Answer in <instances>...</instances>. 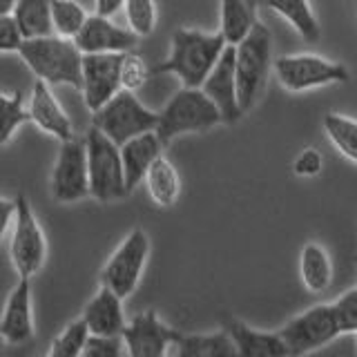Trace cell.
Instances as JSON below:
<instances>
[{"mask_svg": "<svg viewBox=\"0 0 357 357\" xmlns=\"http://www.w3.org/2000/svg\"><path fill=\"white\" fill-rule=\"evenodd\" d=\"M174 357H239L228 331L183 335Z\"/></svg>", "mask_w": 357, "mask_h": 357, "instance_id": "23", "label": "cell"}, {"mask_svg": "<svg viewBox=\"0 0 357 357\" xmlns=\"http://www.w3.org/2000/svg\"><path fill=\"white\" fill-rule=\"evenodd\" d=\"M324 132H326L328 141L335 145V150L344 154L346 159L357 163V121L351 116L337 114V112H328L324 116Z\"/></svg>", "mask_w": 357, "mask_h": 357, "instance_id": "27", "label": "cell"}, {"mask_svg": "<svg viewBox=\"0 0 357 357\" xmlns=\"http://www.w3.org/2000/svg\"><path fill=\"white\" fill-rule=\"evenodd\" d=\"M284 340L290 357H301L312 353L321 346L331 344L335 337H340L337 319L331 304H317L308 310L299 312L290 319L282 331H277Z\"/></svg>", "mask_w": 357, "mask_h": 357, "instance_id": "9", "label": "cell"}, {"mask_svg": "<svg viewBox=\"0 0 357 357\" xmlns=\"http://www.w3.org/2000/svg\"><path fill=\"white\" fill-rule=\"evenodd\" d=\"M268 9L284 18L306 43H317L321 38V25L312 5L306 0H277V3H268Z\"/></svg>", "mask_w": 357, "mask_h": 357, "instance_id": "25", "label": "cell"}, {"mask_svg": "<svg viewBox=\"0 0 357 357\" xmlns=\"http://www.w3.org/2000/svg\"><path fill=\"white\" fill-rule=\"evenodd\" d=\"M0 143H9L11 137L29 121V109L22 105L20 92L0 94Z\"/></svg>", "mask_w": 357, "mask_h": 357, "instance_id": "29", "label": "cell"}, {"mask_svg": "<svg viewBox=\"0 0 357 357\" xmlns=\"http://www.w3.org/2000/svg\"><path fill=\"white\" fill-rule=\"evenodd\" d=\"M126 344L116 337H89L81 357H126Z\"/></svg>", "mask_w": 357, "mask_h": 357, "instance_id": "34", "label": "cell"}, {"mask_svg": "<svg viewBox=\"0 0 357 357\" xmlns=\"http://www.w3.org/2000/svg\"><path fill=\"white\" fill-rule=\"evenodd\" d=\"M226 40L217 33H206L199 29L178 27L172 33L170 54L159 65L152 67V76L174 74L185 89H201L206 78L217 67L219 59L226 52Z\"/></svg>", "mask_w": 357, "mask_h": 357, "instance_id": "1", "label": "cell"}, {"mask_svg": "<svg viewBox=\"0 0 357 357\" xmlns=\"http://www.w3.org/2000/svg\"><path fill=\"white\" fill-rule=\"evenodd\" d=\"M11 16L16 18L25 40H40V38L56 36L52 3H43V0H20V3H16V9Z\"/></svg>", "mask_w": 357, "mask_h": 357, "instance_id": "24", "label": "cell"}, {"mask_svg": "<svg viewBox=\"0 0 357 357\" xmlns=\"http://www.w3.org/2000/svg\"><path fill=\"white\" fill-rule=\"evenodd\" d=\"M152 67L145 65V61L141 59L139 54H126L123 56V67H121V87L123 92H139V89L148 83V78L152 76Z\"/></svg>", "mask_w": 357, "mask_h": 357, "instance_id": "32", "label": "cell"}, {"mask_svg": "<svg viewBox=\"0 0 357 357\" xmlns=\"http://www.w3.org/2000/svg\"><path fill=\"white\" fill-rule=\"evenodd\" d=\"M159 114L161 123L156 137L165 148L181 134H201L223 123L219 107L204 94V89H178Z\"/></svg>", "mask_w": 357, "mask_h": 357, "instance_id": "3", "label": "cell"}, {"mask_svg": "<svg viewBox=\"0 0 357 357\" xmlns=\"http://www.w3.org/2000/svg\"><path fill=\"white\" fill-rule=\"evenodd\" d=\"M324 170V156L317 148L301 150L293 161V172L299 178H312Z\"/></svg>", "mask_w": 357, "mask_h": 357, "instance_id": "35", "label": "cell"}, {"mask_svg": "<svg viewBox=\"0 0 357 357\" xmlns=\"http://www.w3.org/2000/svg\"><path fill=\"white\" fill-rule=\"evenodd\" d=\"M52 197L59 204H76L89 195V163L85 139L61 143L52 170Z\"/></svg>", "mask_w": 357, "mask_h": 357, "instance_id": "11", "label": "cell"}, {"mask_svg": "<svg viewBox=\"0 0 357 357\" xmlns=\"http://www.w3.org/2000/svg\"><path fill=\"white\" fill-rule=\"evenodd\" d=\"M83 324L87 326L92 337H116L121 340L126 333V310H123V299L107 286H100L96 295L89 299L83 310Z\"/></svg>", "mask_w": 357, "mask_h": 357, "instance_id": "16", "label": "cell"}, {"mask_svg": "<svg viewBox=\"0 0 357 357\" xmlns=\"http://www.w3.org/2000/svg\"><path fill=\"white\" fill-rule=\"evenodd\" d=\"M123 11H126V3L121 0H98L94 5V16L105 20H114L116 14H123Z\"/></svg>", "mask_w": 357, "mask_h": 357, "instance_id": "37", "label": "cell"}, {"mask_svg": "<svg viewBox=\"0 0 357 357\" xmlns=\"http://www.w3.org/2000/svg\"><path fill=\"white\" fill-rule=\"evenodd\" d=\"M150 257V237L143 228H134L112 252L100 273V286L112 288L126 299L137 290Z\"/></svg>", "mask_w": 357, "mask_h": 357, "instance_id": "7", "label": "cell"}, {"mask_svg": "<svg viewBox=\"0 0 357 357\" xmlns=\"http://www.w3.org/2000/svg\"><path fill=\"white\" fill-rule=\"evenodd\" d=\"M18 212L14 230L9 234V257L14 264L20 279H31L36 275L47 257V241H45L43 228L33 215L29 201L25 197H18Z\"/></svg>", "mask_w": 357, "mask_h": 357, "instance_id": "10", "label": "cell"}, {"mask_svg": "<svg viewBox=\"0 0 357 357\" xmlns=\"http://www.w3.org/2000/svg\"><path fill=\"white\" fill-rule=\"evenodd\" d=\"M163 148L165 145L156 137V132L143 134V137L123 145L121 156H123V167H126L128 192L137 190V185H141L148 178L152 165L163 156Z\"/></svg>", "mask_w": 357, "mask_h": 357, "instance_id": "19", "label": "cell"}, {"mask_svg": "<svg viewBox=\"0 0 357 357\" xmlns=\"http://www.w3.org/2000/svg\"><path fill=\"white\" fill-rule=\"evenodd\" d=\"M259 22L261 20L257 18V5L252 3L226 0L219 7V33L228 47H239Z\"/></svg>", "mask_w": 357, "mask_h": 357, "instance_id": "21", "label": "cell"}, {"mask_svg": "<svg viewBox=\"0 0 357 357\" xmlns=\"http://www.w3.org/2000/svg\"><path fill=\"white\" fill-rule=\"evenodd\" d=\"M0 333L9 344H25L33 337V312H31V279H20L11 290L5 304Z\"/></svg>", "mask_w": 357, "mask_h": 357, "instance_id": "18", "label": "cell"}, {"mask_svg": "<svg viewBox=\"0 0 357 357\" xmlns=\"http://www.w3.org/2000/svg\"><path fill=\"white\" fill-rule=\"evenodd\" d=\"M181 337L183 333L165 326L154 310H145L128 324L121 340L128 357H167L170 346H176Z\"/></svg>", "mask_w": 357, "mask_h": 357, "instance_id": "13", "label": "cell"}, {"mask_svg": "<svg viewBox=\"0 0 357 357\" xmlns=\"http://www.w3.org/2000/svg\"><path fill=\"white\" fill-rule=\"evenodd\" d=\"M85 143L89 163V197H94L100 204H107V201H116L130 195L119 145L96 128L87 130Z\"/></svg>", "mask_w": 357, "mask_h": 357, "instance_id": "6", "label": "cell"}, {"mask_svg": "<svg viewBox=\"0 0 357 357\" xmlns=\"http://www.w3.org/2000/svg\"><path fill=\"white\" fill-rule=\"evenodd\" d=\"M275 74L288 92H308L315 87H326L349 81V70L342 63H335L317 54H293L275 61Z\"/></svg>", "mask_w": 357, "mask_h": 357, "instance_id": "8", "label": "cell"}, {"mask_svg": "<svg viewBox=\"0 0 357 357\" xmlns=\"http://www.w3.org/2000/svg\"><path fill=\"white\" fill-rule=\"evenodd\" d=\"M27 109H29V121L45 134L59 139L61 143L76 139L67 112L61 107L59 98L52 94L50 85H45L43 81H36V85H33Z\"/></svg>", "mask_w": 357, "mask_h": 357, "instance_id": "17", "label": "cell"}, {"mask_svg": "<svg viewBox=\"0 0 357 357\" xmlns=\"http://www.w3.org/2000/svg\"><path fill=\"white\" fill-rule=\"evenodd\" d=\"M299 279L308 293L321 295L333 282V261L328 250L321 243L310 241L301 248L299 257Z\"/></svg>", "mask_w": 357, "mask_h": 357, "instance_id": "22", "label": "cell"}, {"mask_svg": "<svg viewBox=\"0 0 357 357\" xmlns=\"http://www.w3.org/2000/svg\"><path fill=\"white\" fill-rule=\"evenodd\" d=\"M25 36L18 27V22L14 16H0V52L11 54V52H20L22 45H25Z\"/></svg>", "mask_w": 357, "mask_h": 357, "instance_id": "36", "label": "cell"}, {"mask_svg": "<svg viewBox=\"0 0 357 357\" xmlns=\"http://www.w3.org/2000/svg\"><path fill=\"white\" fill-rule=\"evenodd\" d=\"M201 89L219 107L226 126H232L234 121H239L243 116L239 107V89H237V47H226L217 67L206 78Z\"/></svg>", "mask_w": 357, "mask_h": 357, "instance_id": "14", "label": "cell"}, {"mask_svg": "<svg viewBox=\"0 0 357 357\" xmlns=\"http://www.w3.org/2000/svg\"><path fill=\"white\" fill-rule=\"evenodd\" d=\"M331 306L335 312V319H337L340 335H346V333L355 335L357 333V286L342 293Z\"/></svg>", "mask_w": 357, "mask_h": 357, "instance_id": "33", "label": "cell"}, {"mask_svg": "<svg viewBox=\"0 0 357 357\" xmlns=\"http://www.w3.org/2000/svg\"><path fill=\"white\" fill-rule=\"evenodd\" d=\"M25 65L45 85H72L83 89V59L74 40L61 36L27 40L18 52Z\"/></svg>", "mask_w": 357, "mask_h": 357, "instance_id": "2", "label": "cell"}, {"mask_svg": "<svg viewBox=\"0 0 357 357\" xmlns=\"http://www.w3.org/2000/svg\"><path fill=\"white\" fill-rule=\"evenodd\" d=\"M126 25L137 38L150 36L156 29V5L150 0H128L126 3Z\"/></svg>", "mask_w": 357, "mask_h": 357, "instance_id": "31", "label": "cell"}, {"mask_svg": "<svg viewBox=\"0 0 357 357\" xmlns=\"http://www.w3.org/2000/svg\"><path fill=\"white\" fill-rule=\"evenodd\" d=\"M355 351H357V333H355Z\"/></svg>", "mask_w": 357, "mask_h": 357, "instance_id": "38", "label": "cell"}, {"mask_svg": "<svg viewBox=\"0 0 357 357\" xmlns=\"http://www.w3.org/2000/svg\"><path fill=\"white\" fill-rule=\"evenodd\" d=\"M89 337H92V335H89L83 319L67 324V326L59 333V337L54 340L47 357H81Z\"/></svg>", "mask_w": 357, "mask_h": 357, "instance_id": "30", "label": "cell"}, {"mask_svg": "<svg viewBox=\"0 0 357 357\" xmlns=\"http://www.w3.org/2000/svg\"><path fill=\"white\" fill-rule=\"evenodd\" d=\"M76 47L83 56H96V54H130L137 47L139 38L126 27L114 20L98 18L89 14L87 25L76 36Z\"/></svg>", "mask_w": 357, "mask_h": 357, "instance_id": "15", "label": "cell"}, {"mask_svg": "<svg viewBox=\"0 0 357 357\" xmlns=\"http://www.w3.org/2000/svg\"><path fill=\"white\" fill-rule=\"evenodd\" d=\"M52 18H54V29L56 36L76 40L78 33L87 25L89 14L83 5L70 3V0H54L52 3Z\"/></svg>", "mask_w": 357, "mask_h": 357, "instance_id": "28", "label": "cell"}, {"mask_svg": "<svg viewBox=\"0 0 357 357\" xmlns=\"http://www.w3.org/2000/svg\"><path fill=\"white\" fill-rule=\"evenodd\" d=\"M275 67L273 36L264 22H259L248 38L237 47V89L241 114L252 109L266 89L268 72Z\"/></svg>", "mask_w": 357, "mask_h": 357, "instance_id": "4", "label": "cell"}, {"mask_svg": "<svg viewBox=\"0 0 357 357\" xmlns=\"http://www.w3.org/2000/svg\"><path fill=\"white\" fill-rule=\"evenodd\" d=\"M161 114L150 107H145L137 94L121 92L109 103L92 114V128L103 132L109 141H114L119 148L126 143L159 130Z\"/></svg>", "mask_w": 357, "mask_h": 357, "instance_id": "5", "label": "cell"}, {"mask_svg": "<svg viewBox=\"0 0 357 357\" xmlns=\"http://www.w3.org/2000/svg\"><path fill=\"white\" fill-rule=\"evenodd\" d=\"M150 199L154 206L159 208H172L176 204L178 195H181V178H178L176 167L167 161V156H161L159 161L152 165V170L145 178Z\"/></svg>", "mask_w": 357, "mask_h": 357, "instance_id": "26", "label": "cell"}, {"mask_svg": "<svg viewBox=\"0 0 357 357\" xmlns=\"http://www.w3.org/2000/svg\"><path fill=\"white\" fill-rule=\"evenodd\" d=\"M226 331L237 346L239 357H290L279 333L255 331L239 319H230Z\"/></svg>", "mask_w": 357, "mask_h": 357, "instance_id": "20", "label": "cell"}, {"mask_svg": "<svg viewBox=\"0 0 357 357\" xmlns=\"http://www.w3.org/2000/svg\"><path fill=\"white\" fill-rule=\"evenodd\" d=\"M126 54H96L83 59V98L87 109L96 114L112 98L123 92L121 67Z\"/></svg>", "mask_w": 357, "mask_h": 357, "instance_id": "12", "label": "cell"}]
</instances>
